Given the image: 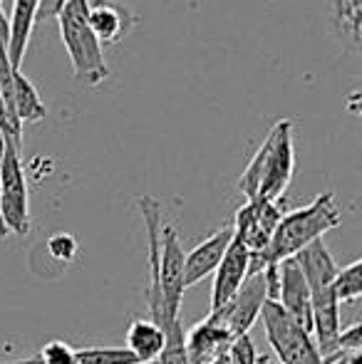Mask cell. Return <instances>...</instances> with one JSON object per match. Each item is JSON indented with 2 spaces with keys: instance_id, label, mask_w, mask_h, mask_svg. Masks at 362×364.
<instances>
[{
  "instance_id": "cell-1",
  "label": "cell",
  "mask_w": 362,
  "mask_h": 364,
  "mask_svg": "<svg viewBox=\"0 0 362 364\" xmlns=\"http://www.w3.org/2000/svg\"><path fill=\"white\" fill-rule=\"evenodd\" d=\"M338 225H340V208L330 191L320 193L305 208H295L290 213H283L280 223L275 225L268 248L261 255L251 258L248 275L258 273L266 265H278L280 260L295 258L305 245H310L313 240H320L328 230L338 228Z\"/></svg>"
},
{
  "instance_id": "cell-2",
  "label": "cell",
  "mask_w": 362,
  "mask_h": 364,
  "mask_svg": "<svg viewBox=\"0 0 362 364\" xmlns=\"http://www.w3.org/2000/svg\"><path fill=\"white\" fill-rule=\"evenodd\" d=\"M90 0H68L58 13L63 45L70 55L75 70V80L85 87H100L110 77V68L105 60V48L97 43L87 25Z\"/></svg>"
},
{
  "instance_id": "cell-3",
  "label": "cell",
  "mask_w": 362,
  "mask_h": 364,
  "mask_svg": "<svg viewBox=\"0 0 362 364\" xmlns=\"http://www.w3.org/2000/svg\"><path fill=\"white\" fill-rule=\"evenodd\" d=\"M261 317L278 364H323V357L310 335L285 315L278 302L268 300L261 310Z\"/></svg>"
},
{
  "instance_id": "cell-4",
  "label": "cell",
  "mask_w": 362,
  "mask_h": 364,
  "mask_svg": "<svg viewBox=\"0 0 362 364\" xmlns=\"http://www.w3.org/2000/svg\"><path fill=\"white\" fill-rule=\"evenodd\" d=\"M183 248L179 233L171 223H161L159 233V292H161V312L164 322L161 330H171L179 325L181 297H183Z\"/></svg>"
},
{
  "instance_id": "cell-5",
  "label": "cell",
  "mask_w": 362,
  "mask_h": 364,
  "mask_svg": "<svg viewBox=\"0 0 362 364\" xmlns=\"http://www.w3.org/2000/svg\"><path fill=\"white\" fill-rule=\"evenodd\" d=\"M293 171H295L293 124H290V119H280L268 132L266 168H263L261 188H258L256 198H261V201H280L285 196V191H288Z\"/></svg>"
},
{
  "instance_id": "cell-6",
  "label": "cell",
  "mask_w": 362,
  "mask_h": 364,
  "mask_svg": "<svg viewBox=\"0 0 362 364\" xmlns=\"http://www.w3.org/2000/svg\"><path fill=\"white\" fill-rule=\"evenodd\" d=\"M0 213L8 233H30V208H28V183H25L20 151L8 146L0 161Z\"/></svg>"
},
{
  "instance_id": "cell-7",
  "label": "cell",
  "mask_w": 362,
  "mask_h": 364,
  "mask_svg": "<svg viewBox=\"0 0 362 364\" xmlns=\"http://www.w3.org/2000/svg\"><path fill=\"white\" fill-rule=\"evenodd\" d=\"M266 302H268L266 278H263V270H258V273L248 275L236 295H233L221 310L211 312V315H216L218 320L228 327V332H231L233 337L248 335L251 327L258 322V317H261V310Z\"/></svg>"
},
{
  "instance_id": "cell-8",
  "label": "cell",
  "mask_w": 362,
  "mask_h": 364,
  "mask_svg": "<svg viewBox=\"0 0 362 364\" xmlns=\"http://www.w3.org/2000/svg\"><path fill=\"white\" fill-rule=\"evenodd\" d=\"M280 273V288H278V305L283 312L303 327L308 335H313V312H310V290L303 278V270L295 263V258L280 260L278 263Z\"/></svg>"
},
{
  "instance_id": "cell-9",
  "label": "cell",
  "mask_w": 362,
  "mask_h": 364,
  "mask_svg": "<svg viewBox=\"0 0 362 364\" xmlns=\"http://www.w3.org/2000/svg\"><path fill=\"white\" fill-rule=\"evenodd\" d=\"M251 270V253L238 238L228 243L226 253H223L218 268L213 270V283H211V312L221 310L228 300L238 292L243 280L248 278Z\"/></svg>"
},
{
  "instance_id": "cell-10",
  "label": "cell",
  "mask_w": 362,
  "mask_h": 364,
  "mask_svg": "<svg viewBox=\"0 0 362 364\" xmlns=\"http://www.w3.org/2000/svg\"><path fill=\"white\" fill-rule=\"evenodd\" d=\"M87 25L97 43L105 48V45H119L137 25V18L129 8L115 0H92L87 8Z\"/></svg>"
},
{
  "instance_id": "cell-11",
  "label": "cell",
  "mask_w": 362,
  "mask_h": 364,
  "mask_svg": "<svg viewBox=\"0 0 362 364\" xmlns=\"http://www.w3.org/2000/svg\"><path fill=\"white\" fill-rule=\"evenodd\" d=\"M231 337L233 335L228 332V327L216 315L208 312L206 320H201L196 327H191V332L183 337V350H186L188 364L213 362L218 355L226 352Z\"/></svg>"
},
{
  "instance_id": "cell-12",
  "label": "cell",
  "mask_w": 362,
  "mask_h": 364,
  "mask_svg": "<svg viewBox=\"0 0 362 364\" xmlns=\"http://www.w3.org/2000/svg\"><path fill=\"white\" fill-rule=\"evenodd\" d=\"M231 240H233V228L226 225V228L208 235L203 243H198L188 255H183V288H191V285L201 283L203 278H208L218 268V263H221Z\"/></svg>"
},
{
  "instance_id": "cell-13",
  "label": "cell",
  "mask_w": 362,
  "mask_h": 364,
  "mask_svg": "<svg viewBox=\"0 0 362 364\" xmlns=\"http://www.w3.org/2000/svg\"><path fill=\"white\" fill-rule=\"evenodd\" d=\"M40 0H13V13H10V43H8V60L13 70H20L23 58L28 53L30 35L35 28V15H38Z\"/></svg>"
},
{
  "instance_id": "cell-14",
  "label": "cell",
  "mask_w": 362,
  "mask_h": 364,
  "mask_svg": "<svg viewBox=\"0 0 362 364\" xmlns=\"http://www.w3.org/2000/svg\"><path fill=\"white\" fill-rule=\"evenodd\" d=\"M166 335L156 322L137 317L127 330V350L139 360V364H151L164 352Z\"/></svg>"
},
{
  "instance_id": "cell-15",
  "label": "cell",
  "mask_w": 362,
  "mask_h": 364,
  "mask_svg": "<svg viewBox=\"0 0 362 364\" xmlns=\"http://www.w3.org/2000/svg\"><path fill=\"white\" fill-rule=\"evenodd\" d=\"M328 18L340 43L358 50L362 43V0H330Z\"/></svg>"
},
{
  "instance_id": "cell-16",
  "label": "cell",
  "mask_w": 362,
  "mask_h": 364,
  "mask_svg": "<svg viewBox=\"0 0 362 364\" xmlns=\"http://www.w3.org/2000/svg\"><path fill=\"white\" fill-rule=\"evenodd\" d=\"M13 109L20 124H38L48 114V107L40 100L35 85L20 70L13 73Z\"/></svg>"
},
{
  "instance_id": "cell-17",
  "label": "cell",
  "mask_w": 362,
  "mask_h": 364,
  "mask_svg": "<svg viewBox=\"0 0 362 364\" xmlns=\"http://www.w3.org/2000/svg\"><path fill=\"white\" fill-rule=\"evenodd\" d=\"M333 292L338 302H358L362 295V260L338 268L333 280Z\"/></svg>"
},
{
  "instance_id": "cell-18",
  "label": "cell",
  "mask_w": 362,
  "mask_h": 364,
  "mask_svg": "<svg viewBox=\"0 0 362 364\" xmlns=\"http://www.w3.org/2000/svg\"><path fill=\"white\" fill-rule=\"evenodd\" d=\"M75 364H139L127 347H82L75 350Z\"/></svg>"
},
{
  "instance_id": "cell-19",
  "label": "cell",
  "mask_w": 362,
  "mask_h": 364,
  "mask_svg": "<svg viewBox=\"0 0 362 364\" xmlns=\"http://www.w3.org/2000/svg\"><path fill=\"white\" fill-rule=\"evenodd\" d=\"M156 362H159V364H188L186 350H183V327H181V322L171 327V330H166L164 352H161Z\"/></svg>"
},
{
  "instance_id": "cell-20",
  "label": "cell",
  "mask_w": 362,
  "mask_h": 364,
  "mask_svg": "<svg viewBox=\"0 0 362 364\" xmlns=\"http://www.w3.org/2000/svg\"><path fill=\"white\" fill-rule=\"evenodd\" d=\"M226 357H228V364H256L258 352H256V347H253L251 337L238 335V337H231V342H228Z\"/></svg>"
},
{
  "instance_id": "cell-21",
  "label": "cell",
  "mask_w": 362,
  "mask_h": 364,
  "mask_svg": "<svg viewBox=\"0 0 362 364\" xmlns=\"http://www.w3.org/2000/svg\"><path fill=\"white\" fill-rule=\"evenodd\" d=\"M48 250L55 260L70 263V260L78 255V240L70 233H55V235H50V240H48Z\"/></svg>"
},
{
  "instance_id": "cell-22",
  "label": "cell",
  "mask_w": 362,
  "mask_h": 364,
  "mask_svg": "<svg viewBox=\"0 0 362 364\" xmlns=\"http://www.w3.org/2000/svg\"><path fill=\"white\" fill-rule=\"evenodd\" d=\"M43 364H75V350L63 340H53L40 352Z\"/></svg>"
},
{
  "instance_id": "cell-23",
  "label": "cell",
  "mask_w": 362,
  "mask_h": 364,
  "mask_svg": "<svg viewBox=\"0 0 362 364\" xmlns=\"http://www.w3.org/2000/svg\"><path fill=\"white\" fill-rule=\"evenodd\" d=\"M338 352H362V322H355L348 330H340Z\"/></svg>"
},
{
  "instance_id": "cell-24",
  "label": "cell",
  "mask_w": 362,
  "mask_h": 364,
  "mask_svg": "<svg viewBox=\"0 0 362 364\" xmlns=\"http://www.w3.org/2000/svg\"><path fill=\"white\" fill-rule=\"evenodd\" d=\"M65 3H68V0H40V8H38V15H35V23H45V20L58 18V13L63 10Z\"/></svg>"
},
{
  "instance_id": "cell-25",
  "label": "cell",
  "mask_w": 362,
  "mask_h": 364,
  "mask_svg": "<svg viewBox=\"0 0 362 364\" xmlns=\"http://www.w3.org/2000/svg\"><path fill=\"white\" fill-rule=\"evenodd\" d=\"M8 43H10V23L5 18L3 8H0V53H8Z\"/></svg>"
},
{
  "instance_id": "cell-26",
  "label": "cell",
  "mask_w": 362,
  "mask_h": 364,
  "mask_svg": "<svg viewBox=\"0 0 362 364\" xmlns=\"http://www.w3.org/2000/svg\"><path fill=\"white\" fill-rule=\"evenodd\" d=\"M8 146H10V141H8V136L3 134V129H0V161H3V156H5V151H8ZM15 149V146H13Z\"/></svg>"
},
{
  "instance_id": "cell-27",
  "label": "cell",
  "mask_w": 362,
  "mask_h": 364,
  "mask_svg": "<svg viewBox=\"0 0 362 364\" xmlns=\"http://www.w3.org/2000/svg\"><path fill=\"white\" fill-rule=\"evenodd\" d=\"M5 364H43L40 357H33V360H25V362H5Z\"/></svg>"
},
{
  "instance_id": "cell-28",
  "label": "cell",
  "mask_w": 362,
  "mask_h": 364,
  "mask_svg": "<svg viewBox=\"0 0 362 364\" xmlns=\"http://www.w3.org/2000/svg\"><path fill=\"white\" fill-rule=\"evenodd\" d=\"M206 364H228V357H226V352H223V355H218L216 360L213 362H206Z\"/></svg>"
},
{
  "instance_id": "cell-29",
  "label": "cell",
  "mask_w": 362,
  "mask_h": 364,
  "mask_svg": "<svg viewBox=\"0 0 362 364\" xmlns=\"http://www.w3.org/2000/svg\"><path fill=\"white\" fill-rule=\"evenodd\" d=\"M256 364H278V360H273V357H258Z\"/></svg>"
},
{
  "instance_id": "cell-30",
  "label": "cell",
  "mask_w": 362,
  "mask_h": 364,
  "mask_svg": "<svg viewBox=\"0 0 362 364\" xmlns=\"http://www.w3.org/2000/svg\"><path fill=\"white\" fill-rule=\"evenodd\" d=\"M0 235H3V238L8 235V228H5V223H3V213H0Z\"/></svg>"
}]
</instances>
